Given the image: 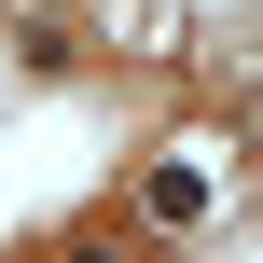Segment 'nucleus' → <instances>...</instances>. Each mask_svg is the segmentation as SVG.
Returning a JSON list of instances; mask_svg holds the SVG:
<instances>
[]
</instances>
